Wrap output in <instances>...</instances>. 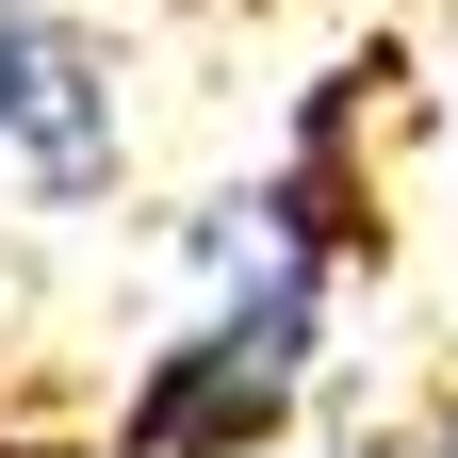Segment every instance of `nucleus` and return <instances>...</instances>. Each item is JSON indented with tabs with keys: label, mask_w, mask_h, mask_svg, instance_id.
<instances>
[{
	"label": "nucleus",
	"mask_w": 458,
	"mask_h": 458,
	"mask_svg": "<svg viewBox=\"0 0 458 458\" xmlns=\"http://www.w3.org/2000/svg\"><path fill=\"white\" fill-rule=\"evenodd\" d=\"M213 262H229V295H213L181 344H148L131 410H114V458H262L278 426H295L344 262L278 246V229H213Z\"/></svg>",
	"instance_id": "1"
},
{
	"label": "nucleus",
	"mask_w": 458,
	"mask_h": 458,
	"mask_svg": "<svg viewBox=\"0 0 458 458\" xmlns=\"http://www.w3.org/2000/svg\"><path fill=\"white\" fill-rule=\"evenodd\" d=\"M131 164V114H114V49L66 0H0V197L82 213Z\"/></svg>",
	"instance_id": "2"
},
{
	"label": "nucleus",
	"mask_w": 458,
	"mask_h": 458,
	"mask_svg": "<svg viewBox=\"0 0 458 458\" xmlns=\"http://www.w3.org/2000/svg\"><path fill=\"white\" fill-rule=\"evenodd\" d=\"M360 458H458V393H442V410H426L410 442H360Z\"/></svg>",
	"instance_id": "3"
},
{
	"label": "nucleus",
	"mask_w": 458,
	"mask_h": 458,
	"mask_svg": "<svg viewBox=\"0 0 458 458\" xmlns=\"http://www.w3.org/2000/svg\"><path fill=\"white\" fill-rule=\"evenodd\" d=\"M0 458H114V442H0Z\"/></svg>",
	"instance_id": "4"
}]
</instances>
